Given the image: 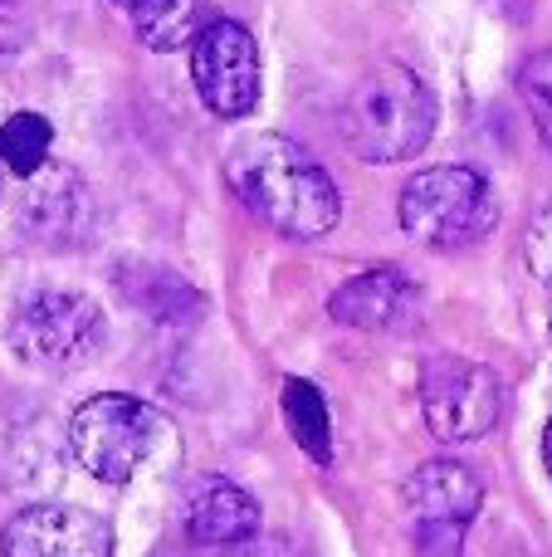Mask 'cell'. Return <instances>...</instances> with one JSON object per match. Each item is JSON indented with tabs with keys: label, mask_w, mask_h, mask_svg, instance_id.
<instances>
[{
	"label": "cell",
	"mask_w": 552,
	"mask_h": 557,
	"mask_svg": "<svg viewBox=\"0 0 552 557\" xmlns=\"http://www.w3.org/2000/svg\"><path fill=\"white\" fill-rule=\"evenodd\" d=\"M225 182L240 206L289 240H318L338 225L342 196L333 176L293 137L254 133L225 157Z\"/></svg>",
	"instance_id": "obj_1"
},
{
	"label": "cell",
	"mask_w": 552,
	"mask_h": 557,
	"mask_svg": "<svg viewBox=\"0 0 552 557\" xmlns=\"http://www.w3.org/2000/svg\"><path fill=\"white\" fill-rule=\"evenodd\" d=\"M342 143L362 162H406L436 133V94L411 64H372L338 113Z\"/></svg>",
	"instance_id": "obj_2"
},
{
	"label": "cell",
	"mask_w": 552,
	"mask_h": 557,
	"mask_svg": "<svg viewBox=\"0 0 552 557\" xmlns=\"http://www.w3.org/2000/svg\"><path fill=\"white\" fill-rule=\"evenodd\" d=\"M68 450L98 484H133L176 455V425L142 396L98 392L68 421Z\"/></svg>",
	"instance_id": "obj_3"
},
{
	"label": "cell",
	"mask_w": 552,
	"mask_h": 557,
	"mask_svg": "<svg viewBox=\"0 0 552 557\" xmlns=\"http://www.w3.org/2000/svg\"><path fill=\"white\" fill-rule=\"evenodd\" d=\"M5 343L25 367L78 372L93 367L108 347V318L78 288H39L20 298L5 318Z\"/></svg>",
	"instance_id": "obj_4"
},
{
	"label": "cell",
	"mask_w": 552,
	"mask_h": 557,
	"mask_svg": "<svg viewBox=\"0 0 552 557\" xmlns=\"http://www.w3.org/2000/svg\"><path fill=\"white\" fill-rule=\"evenodd\" d=\"M401 231L426 250H460L494 231V186L475 166H426L401 186Z\"/></svg>",
	"instance_id": "obj_5"
},
{
	"label": "cell",
	"mask_w": 552,
	"mask_h": 557,
	"mask_svg": "<svg viewBox=\"0 0 552 557\" xmlns=\"http://www.w3.org/2000/svg\"><path fill=\"white\" fill-rule=\"evenodd\" d=\"M421 416H426V431L446 445L479 441L504 416V386L485 362H469L455 352L426 357V367H421Z\"/></svg>",
	"instance_id": "obj_6"
},
{
	"label": "cell",
	"mask_w": 552,
	"mask_h": 557,
	"mask_svg": "<svg viewBox=\"0 0 552 557\" xmlns=\"http://www.w3.org/2000/svg\"><path fill=\"white\" fill-rule=\"evenodd\" d=\"M191 84L215 117H250L260 108V45L240 20L215 15L191 39Z\"/></svg>",
	"instance_id": "obj_7"
},
{
	"label": "cell",
	"mask_w": 552,
	"mask_h": 557,
	"mask_svg": "<svg viewBox=\"0 0 552 557\" xmlns=\"http://www.w3.org/2000/svg\"><path fill=\"white\" fill-rule=\"evenodd\" d=\"M5 557H113V529L78 504H29L0 533Z\"/></svg>",
	"instance_id": "obj_8"
},
{
	"label": "cell",
	"mask_w": 552,
	"mask_h": 557,
	"mask_svg": "<svg viewBox=\"0 0 552 557\" xmlns=\"http://www.w3.org/2000/svg\"><path fill=\"white\" fill-rule=\"evenodd\" d=\"M421 308V288L401 270H367L352 274L348 284L333 288L328 313L333 323L357 327V333H387V327H406Z\"/></svg>",
	"instance_id": "obj_9"
},
{
	"label": "cell",
	"mask_w": 552,
	"mask_h": 557,
	"mask_svg": "<svg viewBox=\"0 0 552 557\" xmlns=\"http://www.w3.org/2000/svg\"><path fill=\"white\" fill-rule=\"evenodd\" d=\"M25 231L45 245H68L88 231V186L74 166L45 162L35 176H25Z\"/></svg>",
	"instance_id": "obj_10"
},
{
	"label": "cell",
	"mask_w": 552,
	"mask_h": 557,
	"mask_svg": "<svg viewBox=\"0 0 552 557\" xmlns=\"http://www.w3.org/2000/svg\"><path fill=\"white\" fill-rule=\"evenodd\" d=\"M186 533L211 548H230L260 533V504L225 474H201L186 490Z\"/></svg>",
	"instance_id": "obj_11"
},
{
	"label": "cell",
	"mask_w": 552,
	"mask_h": 557,
	"mask_svg": "<svg viewBox=\"0 0 552 557\" xmlns=\"http://www.w3.org/2000/svg\"><path fill=\"white\" fill-rule=\"evenodd\" d=\"M401 499H406L416 523H460V529H469V519L485 504V484L460 460H426L406 480Z\"/></svg>",
	"instance_id": "obj_12"
},
{
	"label": "cell",
	"mask_w": 552,
	"mask_h": 557,
	"mask_svg": "<svg viewBox=\"0 0 552 557\" xmlns=\"http://www.w3.org/2000/svg\"><path fill=\"white\" fill-rule=\"evenodd\" d=\"M133 29L147 49H191V39L211 25V0H133Z\"/></svg>",
	"instance_id": "obj_13"
},
{
	"label": "cell",
	"mask_w": 552,
	"mask_h": 557,
	"mask_svg": "<svg viewBox=\"0 0 552 557\" xmlns=\"http://www.w3.org/2000/svg\"><path fill=\"white\" fill-rule=\"evenodd\" d=\"M117 288L142 308L156 323H186V318L201 313V294H196L186 278H176L172 270H156V264H127L117 270Z\"/></svg>",
	"instance_id": "obj_14"
},
{
	"label": "cell",
	"mask_w": 552,
	"mask_h": 557,
	"mask_svg": "<svg viewBox=\"0 0 552 557\" xmlns=\"http://www.w3.org/2000/svg\"><path fill=\"white\" fill-rule=\"evenodd\" d=\"M279 406H284V425H289L293 445H299L313 465H328L333 460V416H328L323 386L309 382V376H284Z\"/></svg>",
	"instance_id": "obj_15"
},
{
	"label": "cell",
	"mask_w": 552,
	"mask_h": 557,
	"mask_svg": "<svg viewBox=\"0 0 552 557\" xmlns=\"http://www.w3.org/2000/svg\"><path fill=\"white\" fill-rule=\"evenodd\" d=\"M49 147H54V127L39 113H10L0 123V166L15 176H35L49 162Z\"/></svg>",
	"instance_id": "obj_16"
},
{
	"label": "cell",
	"mask_w": 552,
	"mask_h": 557,
	"mask_svg": "<svg viewBox=\"0 0 552 557\" xmlns=\"http://www.w3.org/2000/svg\"><path fill=\"white\" fill-rule=\"evenodd\" d=\"M518 98H524L534 127L543 133V143L552 147V49H538V54L524 59V69H518Z\"/></svg>",
	"instance_id": "obj_17"
},
{
	"label": "cell",
	"mask_w": 552,
	"mask_h": 557,
	"mask_svg": "<svg viewBox=\"0 0 552 557\" xmlns=\"http://www.w3.org/2000/svg\"><path fill=\"white\" fill-rule=\"evenodd\" d=\"M524 255H528V270L543 288H552V206L534 215V225H528L524 235Z\"/></svg>",
	"instance_id": "obj_18"
},
{
	"label": "cell",
	"mask_w": 552,
	"mask_h": 557,
	"mask_svg": "<svg viewBox=\"0 0 552 557\" xmlns=\"http://www.w3.org/2000/svg\"><path fill=\"white\" fill-rule=\"evenodd\" d=\"M465 529L460 523H416V557H460Z\"/></svg>",
	"instance_id": "obj_19"
},
{
	"label": "cell",
	"mask_w": 552,
	"mask_h": 557,
	"mask_svg": "<svg viewBox=\"0 0 552 557\" xmlns=\"http://www.w3.org/2000/svg\"><path fill=\"white\" fill-rule=\"evenodd\" d=\"M221 557H303V553L284 539H260V533H254V539H244V543H230Z\"/></svg>",
	"instance_id": "obj_20"
},
{
	"label": "cell",
	"mask_w": 552,
	"mask_h": 557,
	"mask_svg": "<svg viewBox=\"0 0 552 557\" xmlns=\"http://www.w3.org/2000/svg\"><path fill=\"white\" fill-rule=\"evenodd\" d=\"M543 465H548V474H552V421H548V431H543Z\"/></svg>",
	"instance_id": "obj_21"
},
{
	"label": "cell",
	"mask_w": 552,
	"mask_h": 557,
	"mask_svg": "<svg viewBox=\"0 0 552 557\" xmlns=\"http://www.w3.org/2000/svg\"><path fill=\"white\" fill-rule=\"evenodd\" d=\"M113 5H123V10H127V5H133V0H113Z\"/></svg>",
	"instance_id": "obj_22"
},
{
	"label": "cell",
	"mask_w": 552,
	"mask_h": 557,
	"mask_svg": "<svg viewBox=\"0 0 552 557\" xmlns=\"http://www.w3.org/2000/svg\"><path fill=\"white\" fill-rule=\"evenodd\" d=\"M0 5H10V0H0Z\"/></svg>",
	"instance_id": "obj_23"
}]
</instances>
